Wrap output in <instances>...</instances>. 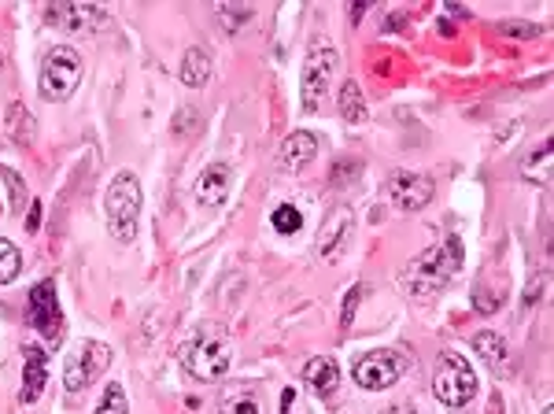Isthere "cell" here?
<instances>
[{"label": "cell", "instance_id": "cell-28", "mask_svg": "<svg viewBox=\"0 0 554 414\" xmlns=\"http://www.w3.org/2000/svg\"><path fill=\"white\" fill-rule=\"evenodd\" d=\"M0 174H4V182H8V189H12V207H15V211H19V207L26 204L23 178H19V174H15V171H8V167H4V171H0Z\"/></svg>", "mask_w": 554, "mask_h": 414}, {"label": "cell", "instance_id": "cell-27", "mask_svg": "<svg viewBox=\"0 0 554 414\" xmlns=\"http://www.w3.org/2000/svg\"><path fill=\"white\" fill-rule=\"evenodd\" d=\"M547 167H551V152H547V145H543L540 152H536V163H525V178L536 171V182L543 185L547 178H551V174H547Z\"/></svg>", "mask_w": 554, "mask_h": 414}, {"label": "cell", "instance_id": "cell-32", "mask_svg": "<svg viewBox=\"0 0 554 414\" xmlns=\"http://www.w3.org/2000/svg\"><path fill=\"white\" fill-rule=\"evenodd\" d=\"M4 60H8V52H4V45H0V71H4Z\"/></svg>", "mask_w": 554, "mask_h": 414}, {"label": "cell", "instance_id": "cell-14", "mask_svg": "<svg viewBox=\"0 0 554 414\" xmlns=\"http://www.w3.org/2000/svg\"><path fill=\"white\" fill-rule=\"evenodd\" d=\"M233 193V171L226 163H207L196 178V204L200 207H222Z\"/></svg>", "mask_w": 554, "mask_h": 414}, {"label": "cell", "instance_id": "cell-22", "mask_svg": "<svg viewBox=\"0 0 554 414\" xmlns=\"http://www.w3.org/2000/svg\"><path fill=\"white\" fill-rule=\"evenodd\" d=\"M270 226H274L281 237H289V233H300L303 215L292 204H277L274 211H270Z\"/></svg>", "mask_w": 554, "mask_h": 414}, {"label": "cell", "instance_id": "cell-33", "mask_svg": "<svg viewBox=\"0 0 554 414\" xmlns=\"http://www.w3.org/2000/svg\"><path fill=\"white\" fill-rule=\"evenodd\" d=\"M543 414H554V407H543Z\"/></svg>", "mask_w": 554, "mask_h": 414}, {"label": "cell", "instance_id": "cell-26", "mask_svg": "<svg viewBox=\"0 0 554 414\" xmlns=\"http://www.w3.org/2000/svg\"><path fill=\"white\" fill-rule=\"evenodd\" d=\"M499 34L506 37H518V41H532V37H540V26H532V23H499Z\"/></svg>", "mask_w": 554, "mask_h": 414}, {"label": "cell", "instance_id": "cell-17", "mask_svg": "<svg viewBox=\"0 0 554 414\" xmlns=\"http://www.w3.org/2000/svg\"><path fill=\"white\" fill-rule=\"evenodd\" d=\"M473 352L481 355V359L492 366L495 374H503L506 366H510V348H506L503 333H492V329H481V333H473Z\"/></svg>", "mask_w": 554, "mask_h": 414}, {"label": "cell", "instance_id": "cell-16", "mask_svg": "<svg viewBox=\"0 0 554 414\" xmlns=\"http://www.w3.org/2000/svg\"><path fill=\"white\" fill-rule=\"evenodd\" d=\"M45 381H49V359H45V352H41V348H26L23 392H19V400H23V403L41 400V392H45Z\"/></svg>", "mask_w": 554, "mask_h": 414}, {"label": "cell", "instance_id": "cell-20", "mask_svg": "<svg viewBox=\"0 0 554 414\" xmlns=\"http://www.w3.org/2000/svg\"><path fill=\"white\" fill-rule=\"evenodd\" d=\"M218 411L222 414H263V400H259V392L252 385H237V389H229L218 403Z\"/></svg>", "mask_w": 554, "mask_h": 414}, {"label": "cell", "instance_id": "cell-3", "mask_svg": "<svg viewBox=\"0 0 554 414\" xmlns=\"http://www.w3.org/2000/svg\"><path fill=\"white\" fill-rule=\"evenodd\" d=\"M104 215H108V233L119 244H130L137 237L141 222V182L133 171H119L111 178L108 196H104Z\"/></svg>", "mask_w": 554, "mask_h": 414}, {"label": "cell", "instance_id": "cell-29", "mask_svg": "<svg viewBox=\"0 0 554 414\" xmlns=\"http://www.w3.org/2000/svg\"><path fill=\"white\" fill-rule=\"evenodd\" d=\"M359 296H362V285H355V289H348V296H344V315H340V326L348 329L351 318H355V307H359Z\"/></svg>", "mask_w": 554, "mask_h": 414}, {"label": "cell", "instance_id": "cell-15", "mask_svg": "<svg viewBox=\"0 0 554 414\" xmlns=\"http://www.w3.org/2000/svg\"><path fill=\"white\" fill-rule=\"evenodd\" d=\"M303 385L314 389V396H322V400H333L340 389V366L337 359H329V355H318L311 363L303 366Z\"/></svg>", "mask_w": 554, "mask_h": 414}, {"label": "cell", "instance_id": "cell-6", "mask_svg": "<svg viewBox=\"0 0 554 414\" xmlns=\"http://www.w3.org/2000/svg\"><path fill=\"white\" fill-rule=\"evenodd\" d=\"M111 366V348L104 341H82L71 352V359L63 363V389L82 392Z\"/></svg>", "mask_w": 554, "mask_h": 414}, {"label": "cell", "instance_id": "cell-5", "mask_svg": "<svg viewBox=\"0 0 554 414\" xmlns=\"http://www.w3.org/2000/svg\"><path fill=\"white\" fill-rule=\"evenodd\" d=\"M433 392L444 407H466L477 396V374H473L470 359L458 352H440V363H436L433 374Z\"/></svg>", "mask_w": 554, "mask_h": 414}, {"label": "cell", "instance_id": "cell-11", "mask_svg": "<svg viewBox=\"0 0 554 414\" xmlns=\"http://www.w3.org/2000/svg\"><path fill=\"white\" fill-rule=\"evenodd\" d=\"M45 19L52 26H60L63 34H97L100 26L108 23V15L100 12L97 4H49Z\"/></svg>", "mask_w": 554, "mask_h": 414}, {"label": "cell", "instance_id": "cell-4", "mask_svg": "<svg viewBox=\"0 0 554 414\" xmlns=\"http://www.w3.org/2000/svg\"><path fill=\"white\" fill-rule=\"evenodd\" d=\"M82 82V56L71 49V45H56L49 49L45 63H41V78H37V93L49 100V104H60L78 89Z\"/></svg>", "mask_w": 554, "mask_h": 414}, {"label": "cell", "instance_id": "cell-9", "mask_svg": "<svg viewBox=\"0 0 554 414\" xmlns=\"http://www.w3.org/2000/svg\"><path fill=\"white\" fill-rule=\"evenodd\" d=\"M351 237H355V211L348 204H337L333 211H326V219H322V230H318V241H314V252L318 259H340L348 252Z\"/></svg>", "mask_w": 554, "mask_h": 414}, {"label": "cell", "instance_id": "cell-2", "mask_svg": "<svg viewBox=\"0 0 554 414\" xmlns=\"http://www.w3.org/2000/svg\"><path fill=\"white\" fill-rule=\"evenodd\" d=\"M178 359L196 381H222L233 366V333L218 322L200 326L193 341L178 348Z\"/></svg>", "mask_w": 554, "mask_h": 414}, {"label": "cell", "instance_id": "cell-23", "mask_svg": "<svg viewBox=\"0 0 554 414\" xmlns=\"http://www.w3.org/2000/svg\"><path fill=\"white\" fill-rule=\"evenodd\" d=\"M19 270H23L19 248H15L12 241H0V285H8V281L19 278Z\"/></svg>", "mask_w": 554, "mask_h": 414}, {"label": "cell", "instance_id": "cell-31", "mask_svg": "<svg viewBox=\"0 0 554 414\" xmlns=\"http://www.w3.org/2000/svg\"><path fill=\"white\" fill-rule=\"evenodd\" d=\"M292 396H296V389H285V396H281V411L289 414V407H292Z\"/></svg>", "mask_w": 554, "mask_h": 414}, {"label": "cell", "instance_id": "cell-19", "mask_svg": "<svg viewBox=\"0 0 554 414\" xmlns=\"http://www.w3.org/2000/svg\"><path fill=\"white\" fill-rule=\"evenodd\" d=\"M337 100H340V115H344V122H351V126H362V122L370 119V108H366L362 86L355 82V78H348V82L340 86Z\"/></svg>", "mask_w": 554, "mask_h": 414}, {"label": "cell", "instance_id": "cell-12", "mask_svg": "<svg viewBox=\"0 0 554 414\" xmlns=\"http://www.w3.org/2000/svg\"><path fill=\"white\" fill-rule=\"evenodd\" d=\"M388 193H392V204L399 211H422L429 200H433V182L425 174L414 171H396L388 178Z\"/></svg>", "mask_w": 554, "mask_h": 414}, {"label": "cell", "instance_id": "cell-8", "mask_svg": "<svg viewBox=\"0 0 554 414\" xmlns=\"http://www.w3.org/2000/svg\"><path fill=\"white\" fill-rule=\"evenodd\" d=\"M403 370H407V363H403V355L392 352V348H381V352L362 355L359 363L351 366L355 385L366 389V392H381V389H388V385H396Z\"/></svg>", "mask_w": 554, "mask_h": 414}, {"label": "cell", "instance_id": "cell-24", "mask_svg": "<svg viewBox=\"0 0 554 414\" xmlns=\"http://www.w3.org/2000/svg\"><path fill=\"white\" fill-rule=\"evenodd\" d=\"M93 414H130V400H126V389L119 381H111L104 389V400H100V407Z\"/></svg>", "mask_w": 554, "mask_h": 414}, {"label": "cell", "instance_id": "cell-7", "mask_svg": "<svg viewBox=\"0 0 554 414\" xmlns=\"http://www.w3.org/2000/svg\"><path fill=\"white\" fill-rule=\"evenodd\" d=\"M333 71H337V49L329 45H318V49L307 52L300 71V97H303V111H318L322 100L329 93V82H333Z\"/></svg>", "mask_w": 554, "mask_h": 414}, {"label": "cell", "instance_id": "cell-25", "mask_svg": "<svg viewBox=\"0 0 554 414\" xmlns=\"http://www.w3.org/2000/svg\"><path fill=\"white\" fill-rule=\"evenodd\" d=\"M215 15H218V19H222V26H226L229 34H237V26L248 23V19H252V12H248V8H237V12H233L229 4H218Z\"/></svg>", "mask_w": 554, "mask_h": 414}, {"label": "cell", "instance_id": "cell-1", "mask_svg": "<svg viewBox=\"0 0 554 414\" xmlns=\"http://www.w3.org/2000/svg\"><path fill=\"white\" fill-rule=\"evenodd\" d=\"M462 270V241L458 237H447V241L425 248L422 256H414L403 270V289H407L414 300H433L436 293H444L451 278Z\"/></svg>", "mask_w": 554, "mask_h": 414}, {"label": "cell", "instance_id": "cell-13", "mask_svg": "<svg viewBox=\"0 0 554 414\" xmlns=\"http://www.w3.org/2000/svg\"><path fill=\"white\" fill-rule=\"evenodd\" d=\"M318 148H322L318 134H311V130H296V134H289L285 141H281V148H277V167H281L285 174H300L307 163H314Z\"/></svg>", "mask_w": 554, "mask_h": 414}, {"label": "cell", "instance_id": "cell-30", "mask_svg": "<svg viewBox=\"0 0 554 414\" xmlns=\"http://www.w3.org/2000/svg\"><path fill=\"white\" fill-rule=\"evenodd\" d=\"M37 222H41V200H34V207H30V219H26V230H37Z\"/></svg>", "mask_w": 554, "mask_h": 414}, {"label": "cell", "instance_id": "cell-10", "mask_svg": "<svg viewBox=\"0 0 554 414\" xmlns=\"http://www.w3.org/2000/svg\"><path fill=\"white\" fill-rule=\"evenodd\" d=\"M30 322H34V329L49 344L63 341L67 329H63L60 300H56V285H52V281H41L34 293H30Z\"/></svg>", "mask_w": 554, "mask_h": 414}, {"label": "cell", "instance_id": "cell-21", "mask_svg": "<svg viewBox=\"0 0 554 414\" xmlns=\"http://www.w3.org/2000/svg\"><path fill=\"white\" fill-rule=\"evenodd\" d=\"M34 122H37V119L23 108V104H12V108H8V122H4V126H8V134H12V141H19V145H30V141L37 137V126H34Z\"/></svg>", "mask_w": 554, "mask_h": 414}, {"label": "cell", "instance_id": "cell-18", "mask_svg": "<svg viewBox=\"0 0 554 414\" xmlns=\"http://www.w3.org/2000/svg\"><path fill=\"white\" fill-rule=\"evenodd\" d=\"M178 74H181V82H185L189 89L207 86V82H211V52H207V49H189V52H185V60H181Z\"/></svg>", "mask_w": 554, "mask_h": 414}]
</instances>
